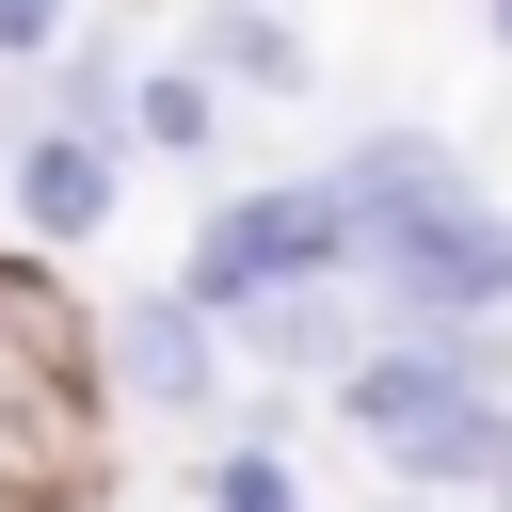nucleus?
<instances>
[{
	"mask_svg": "<svg viewBox=\"0 0 512 512\" xmlns=\"http://www.w3.org/2000/svg\"><path fill=\"white\" fill-rule=\"evenodd\" d=\"M480 48H496V64H512V0H496V16H480Z\"/></svg>",
	"mask_w": 512,
	"mask_h": 512,
	"instance_id": "13",
	"label": "nucleus"
},
{
	"mask_svg": "<svg viewBox=\"0 0 512 512\" xmlns=\"http://www.w3.org/2000/svg\"><path fill=\"white\" fill-rule=\"evenodd\" d=\"M368 352H384V304H368V288H288V304L240 320V368H256V384H304V400H336Z\"/></svg>",
	"mask_w": 512,
	"mask_h": 512,
	"instance_id": "8",
	"label": "nucleus"
},
{
	"mask_svg": "<svg viewBox=\"0 0 512 512\" xmlns=\"http://www.w3.org/2000/svg\"><path fill=\"white\" fill-rule=\"evenodd\" d=\"M368 512H432V496H368Z\"/></svg>",
	"mask_w": 512,
	"mask_h": 512,
	"instance_id": "14",
	"label": "nucleus"
},
{
	"mask_svg": "<svg viewBox=\"0 0 512 512\" xmlns=\"http://www.w3.org/2000/svg\"><path fill=\"white\" fill-rule=\"evenodd\" d=\"M224 128H240V96H224L192 48H160V64H144V112H128V144H144V160H224Z\"/></svg>",
	"mask_w": 512,
	"mask_h": 512,
	"instance_id": "10",
	"label": "nucleus"
},
{
	"mask_svg": "<svg viewBox=\"0 0 512 512\" xmlns=\"http://www.w3.org/2000/svg\"><path fill=\"white\" fill-rule=\"evenodd\" d=\"M192 496H208V512H320V496H304V464H288V448H256V432H224Z\"/></svg>",
	"mask_w": 512,
	"mask_h": 512,
	"instance_id": "11",
	"label": "nucleus"
},
{
	"mask_svg": "<svg viewBox=\"0 0 512 512\" xmlns=\"http://www.w3.org/2000/svg\"><path fill=\"white\" fill-rule=\"evenodd\" d=\"M0 208H16V240H32V256H64V240H112V208H128V160H112V144H80V128H16V160H0Z\"/></svg>",
	"mask_w": 512,
	"mask_h": 512,
	"instance_id": "7",
	"label": "nucleus"
},
{
	"mask_svg": "<svg viewBox=\"0 0 512 512\" xmlns=\"http://www.w3.org/2000/svg\"><path fill=\"white\" fill-rule=\"evenodd\" d=\"M0 384H96L112 400V304L32 240H0Z\"/></svg>",
	"mask_w": 512,
	"mask_h": 512,
	"instance_id": "5",
	"label": "nucleus"
},
{
	"mask_svg": "<svg viewBox=\"0 0 512 512\" xmlns=\"http://www.w3.org/2000/svg\"><path fill=\"white\" fill-rule=\"evenodd\" d=\"M336 208H352V240L384 256V240H416V224H448V208H480V160L464 144H432V128H352L336 160Z\"/></svg>",
	"mask_w": 512,
	"mask_h": 512,
	"instance_id": "6",
	"label": "nucleus"
},
{
	"mask_svg": "<svg viewBox=\"0 0 512 512\" xmlns=\"http://www.w3.org/2000/svg\"><path fill=\"white\" fill-rule=\"evenodd\" d=\"M368 304H384L400 336H512V208L480 192V208L384 240V256H368Z\"/></svg>",
	"mask_w": 512,
	"mask_h": 512,
	"instance_id": "3",
	"label": "nucleus"
},
{
	"mask_svg": "<svg viewBox=\"0 0 512 512\" xmlns=\"http://www.w3.org/2000/svg\"><path fill=\"white\" fill-rule=\"evenodd\" d=\"M176 48L256 112V96H304V64H320V32L304 16H272V0H208V16H176Z\"/></svg>",
	"mask_w": 512,
	"mask_h": 512,
	"instance_id": "9",
	"label": "nucleus"
},
{
	"mask_svg": "<svg viewBox=\"0 0 512 512\" xmlns=\"http://www.w3.org/2000/svg\"><path fill=\"white\" fill-rule=\"evenodd\" d=\"M176 288L240 336V320H256V304H288V288H368V240H352L336 176H256V192H224V208L192 224Z\"/></svg>",
	"mask_w": 512,
	"mask_h": 512,
	"instance_id": "1",
	"label": "nucleus"
},
{
	"mask_svg": "<svg viewBox=\"0 0 512 512\" xmlns=\"http://www.w3.org/2000/svg\"><path fill=\"white\" fill-rule=\"evenodd\" d=\"M96 496H112V400L0 384V512H96Z\"/></svg>",
	"mask_w": 512,
	"mask_h": 512,
	"instance_id": "4",
	"label": "nucleus"
},
{
	"mask_svg": "<svg viewBox=\"0 0 512 512\" xmlns=\"http://www.w3.org/2000/svg\"><path fill=\"white\" fill-rule=\"evenodd\" d=\"M112 416H160V432H224L240 416V336L160 272L112 304Z\"/></svg>",
	"mask_w": 512,
	"mask_h": 512,
	"instance_id": "2",
	"label": "nucleus"
},
{
	"mask_svg": "<svg viewBox=\"0 0 512 512\" xmlns=\"http://www.w3.org/2000/svg\"><path fill=\"white\" fill-rule=\"evenodd\" d=\"M64 48H80V16H48V0H0V64H48V80H64Z\"/></svg>",
	"mask_w": 512,
	"mask_h": 512,
	"instance_id": "12",
	"label": "nucleus"
}]
</instances>
